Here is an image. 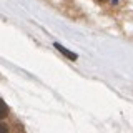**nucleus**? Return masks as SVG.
I'll list each match as a JSON object with an SVG mask.
<instances>
[{
	"instance_id": "obj_2",
	"label": "nucleus",
	"mask_w": 133,
	"mask_h": 133,
	"mask_svg": "<svg viewBox=\"0 0 133 133\" xmlns=\"http://www.w3.org/2000/svg\"><path fill=\"white\" fill-rule=\"evenodd\" d=\"M7 115H8V107L5 105V102H3V100L0 98V120L5 118Z\"/></svg>"
},
{
	"instance_id": "obj_3",
	"label": "nucleus",
	"mask_w": 133,
	"mask_h": 133,
	"mask_svg": "<svg viewBox=\"0 0 133 133\" xmlns=\"http://www.w3.org/2000/svg\"><path fill=\"white\" fill-rule=\"evenodd\" d=\"M0 133H10V130H8V127L5 123H0Z\"/></svg>"
},
{
	"instance_id": "obj_1",
	"label": "nucleus",
	"mask_w": 133,
	"mask_h": 133,
	"mask_svg": "<svg viewBox=\"0 0 133 133\" xmlns=\"http://www.w3.org/2000/svg\"><path fill=\"white\" fill-rule=\"evenodd\" d=\"M55 48H57V50H60V52H62V53H63V55H65V57H68V58H70V60H77V58H78L77 55H75V53H72V52H70V50H66L65 47H62V45H60V43H55Z\"/></svg>"
}]
</instances>
